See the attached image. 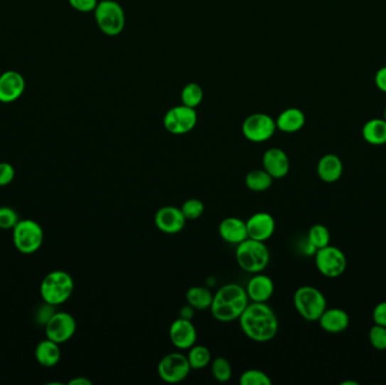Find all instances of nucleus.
<instances>
[{
    "label": "nucleus",
    "mask_w": 386,
    "mask_h": 385,
    "mask_svg": "<svg viewBox=\"0 0 386 385\" xmlns=\"http://www.w3.org/2000/svg\"><path fill=\"white\" fill-rule=\"evenodd\" d=\"M239 320L243 334L255 342H270L279 330L276 313L267 303L247 304Z\"/></svg>",
    "instance_id": "f257e3e1"
},
{
    "label": "nucleus",
    "mask_w": 386,
    "mask_h": 385,
    "mask_svg": "<svg viewBox=\"0 0 386 385\" xmlns=\"http://www.w3.org/2000/svg\"><path fill=\"white\" fill-rule=\"evenodd\" d=\"M249 304L247 290L241 285H224L217 290L211 303V315L220 322H232L240 319Z\"/></svg>",
    "instance_id": "f03ea898"
},
{
    "label": "nucleus",
    "mask_w": 386,
    "mask_h": 385,
    "mask_svg": "<svg viewBox=\"0 0 386 385\" xmlns=\"http://www.w3.org/2000/svg\"><path fill=\"white\" fill-rule=\"evenodd\" d=\"M75 283L73 277L63 270L48 273L40 285V295L44 303L51 306L61 305L72 297Z\"/></svg>",
    "instance_id": "7ed1b4c3"
},
{
    "label": "nucleus",
    "mask_w": 386,
    "mask_h": 385,
    "mask_svg": "<svg viewBox=\"0 0 386 385\" xmlns=\"http://www.w3.org/2000/svg\"><path fill=\"white\" fill-rule=\"evenodd\" d=\"M235 258L242 270L249 273H259L268 267L270 252L266 242L247 238L237 244Z\"/></svg>",
    "instance_id": "20e7f679"
},
{
    "label": "nucleus",
    "mask_w": 386,
    "mask_h": 385,
    "mask_svg": "<svg viewBox=\"0 0 386 385\" xmlns=\"http://www.w3.org/2000/svg\"><path fill=\"white\" fill-rule=\"evenodd\" d=\"M96 24L105 36H117L124 31L126 15L120 4L114 0L99 1L94 11Z\"/></svg>",
    "instance_id": "39448f33"
},
{
    "label": "nucleus",
    "mask_w": 386,
    "mask_h": 385,
    "mask_svg": "<svg viewBox=\"0 0 386 385\" xmlns=\"http://www.w3.org/2000/svg\"><path fill=\"white\" fill-rule=\"evenodd\" d=\"M43 241V228L33 219H19L13 228V243L21 253H36L41 248Z\"/></svg>",
    "instance_id": "423d86ee"
},
{
    "label": "nucleus",
    "mask_w": 386,
    "mask_h": 385,
    "mask_svg": "<svg viewBox=\"0 0 386 385\" xmlns=\"http://www.w3.org/2000/svg\"><path fill=\"white\" fill-rule=\"evenodd\" d=\"M294 305L303 319L318 321L326 310V298L323 292L313 286H301L294 295Z\"/></svg>",
    "instance_id": "0eeeda50"
},
{
    "label": "nucleus",
    "mask_w": 386,
    "mask_h": 385,
    "mask_svg": "<svg viewBox=\"0 0 386 385\" xmlns=\"http://www.w3.org/2000/svg\"><path fill=\"white\" fill-rule=\"evenodd\" d=\"M315 265L326 278H338L347 268V258L343 250L329 244L315 252Z\"/></svg>",
    "instance_id": "6e6552de"
},
{
    "label": "nucleus",
    "mask_w": 386,
    "mask_h": 385,
    "mask_svg": "<svg viewBox=\"0 0 386 385\" xmlns=\"http://www.w3.org/2000/svg\"><path fill=\"white\" fill-rule=\"evenodd\" d=\"M276 130V120L266 113H253L242 125L243 136L250 142L257 144L272 139Z\"/></svg>",
    "instance_id": "1a4fd4ad"
},
{
    "label": "nucleus",
    "mask_w": 386,
    "mask_h": 385,
    "mask_svg": "<svg viewBox=\"0 0 386 385\" xmlns=\"http://www.w3.org/2000/svg\"><path fill=\"white\" fill-rule=\"evenodd\" d=\"M198 115L195 109L186 107L183 104L172 107L167 111L163 119V125L167 132L172 135L189 134L197 126Z\"/></svg>",
    "instance_id": "9d476101"
},
{
    "label": "nucleus",
    "mask_w": 386,
    "mask_h": 385,
    "mask_svg": "<svg viewBox=\"0 0 386 385\" xmlns=\"http://www.w3.org/2000/svg\"><path fill=\"white\" fill-rule=\"evenodd\" d=\"M157 371L166 383H180L186 380L191 371L188 357L181 352H171L159 361Z\"/></svg>",
    "instance_id": "9b49d317"
},
{
    "label": "nucleus",
    "mask_w": 386,
    "mask_h": 385,
    "mask_svg": "<svg viewBox=\"0 0 386 385\" xmlns=\"http://www.w3.org/2000/svg\"><path fill=\"white\" fill-rule=\"evenodd\" d=\"M45 337L57 344H66L76 334L77 323L68 312L53 313L44 325Z\"/></svg>",
    "instance_id": "f8f14e48"
},
{
    "label": "nucleus",
    "mask_w": 386,
    "mask_h": 385,
    "mask_svg": "<svg viewBox=\"0 0 386 385\" xmlns=\"http://www.w3.org/2000/svg\"><path fill=\"white\" fill-rule=\"evenodd\" d=\"M26 82L16 70L4 71L0 75V103H14L24 94Z\"/></svg>",
    "instance_id": "ddd939ff"
},
{
    "label": "nucleus",
    "mask_w": 386,
    "mask_h": 385,
    "mask_svg": "<svg viewBox=\"0 0 386 385\" xmlns=\"http://www.w3.org/2000/svg\"><path fill=\"white\" fill-rule=\"evenodd\" d=\"M154 221L161 232L165 234H178L182 232L186 224V218L180 208L164 206L155 213Z\"/></svg>",
    "instance_id": "4468645a"
},
{
    "label": "nucleus",
    "mask_w": 386,
    "mask_h": 385,
    "mask_svg": "<svg viewBox=\"0 0 386 385\" xmlns=\"http://www.w3.org/2000/svg\"><path fill=\"white\" fill-rule=\"evenodd\" d=\"M170 339L174 347L190 349L197 342V329L191 320L178 317L171 325Z\"/></svg>",
    "instance_id": "2eb2a0df"
},
{
    "label": "nucleus",
    "mask_w": 386,
    "mask_h": 385,
    "mask_svg": "<svg viewBox=\"0 0 386 385\" xmlns=\"http://www.w3.org/2000/svg\"><path fill=\"white\" fill-rule=\"evenodd\" d=\"M247 236L253 240L266 242L276 231L274 216L266 211L253 213L247 221Z\"/></svg>",
    "instance_id": "dca6fc26"
},
{
    "label": "nucleus",
    "mask_w": 386,
    "mask_h": 385,
    "mask_svg": "<svg viewBox=\"0 0 386 385\" xmlns=\"http://www.w3.org/2000/svg\"><path fill=\"white\" fill-rule=\"evenodd\" d=\"M263 169L274 179L285 178L291 169V162L282 148H269L262 157Z\"/></svg>",
    "instance_id": "f3484780"
},
{
    "label": "nucleus",
    "mask_w": 386,
    "mask_h": 385,
    "mask_svg": "<svg viewBox=\"0 0 386 385\" xmlns=\"http://www.w3.org/2000/svg\"><path fill=\"white\" fill-rule=\"evenodd\" d=\"M321 329L328 334H343V331L348 329L350 325V317L348 313L343 309H328L322 313L320 319L318 320Z\"/></svg>",
    "instance_id": "a211bd4d"
},
{
    "label": "nucleus",
    "mask_w": 386,
    "mask_h": 385,
    "mask_svg": "<svg viewBox=\"0 0 386 385\" xmlns=\"http://www.w3.org/2000/svg\"><path fill=\"white\" fill-rule=\"evenodd\" d=\"M247 290L249 300L257 303H267L274 292V284L270 277L263 273H254L247 283Z\"/></svg>",
    "instance_id": "6ab92c4d"
},
{
    "label": "nucleus",
    "mask_w": 386,
    "mask_h": 385,
    "mask_svg": "<svg viewBox=\"0 0 386 385\" xmlns=\"http://www.w3.org/2000/svg\"><path fill=\"white\" fill-rule=\"evenodd\" d=\"M218 232H220V238L225 242L235 244V246L249 238L247 236V221H242L237 217H227V218L223 219L220 227H218Z\"/></svg>",
    "instance_id": "aec40b11"
},
{
    "label": "nucleus",
    "mask_w": 386,
    "mask_h": 385,
    "mask_svg": "<svg viewBox=\"0 0 386 385\" xmlns=\"http://www.w3.org/2000/svg\"><path fill=\"white\" fill-rule=\"evenodd\" d=\"M316 172L318 178L326 184H334L343 176V159L336 154H326L318 161Z\"/></svg>",
    "instance_id": "412c9836"
},
{
    "label": "nucleus",
    "mask_w": 386,
    "mask_h": 385,
    "mask_svg": "<svg viewBox=\"0 0 386 385\" xmlns=\"http://www.w3.org/2000/svg\"><path fill=\"white\" fill-rule=\"evenodd\" d=\"M306 117L304 112L297 107L284 110L276 119L277 129L286 134H294L305 126Z\"/></svg>",
    "instance_id": "4be33fe9"
},
{
    "label": "nucleus",
    "mask_w": 386,
    "mask_h": 385,
    "mask_svg": "<svg viewBox=\"0 0 386 385\" xmlns=\"http://www.w3.org/2000/svg\"><path fill=\"white\" fill-rule=\"evenodd\" d=\"M59 346L60 344L48 338L38 342L34 352L36 362L41 366L48 367V369L55 367L61 359V350Z\"/></svg>",
    "instance_id": "5701e85b"
},
{
    "label": "nucleus",
    "mask_w": 386,
    "mask_h": 385,
    "mask_svg": "<svg viewBox=\"0 0 386 385\" xmlns=\"http://www.w3.org/2000/svg\"><path fill=\"white\" fill-rule=\"evenodd\" d=\"M363 138L365 142L372 146H383L386 144V121L385 119L374 117L365 123L362 129Z\"/></svg>",
    "instance_id": "b1692460"
},
{
    "label": "nucleus",
    "mask_w": 386,
    "mask_h": 385,
    "mask_svg": "<svg viewBox=\"0 0 386 385\" xmlns=\"http://www.w3.org/2000/svg\"><path fill=\"white\" fill-rule=\"evenodd\" d=\"M274 178L264 169H252L245 176V186L254 192L267 191L272 188Z\"/></svg>",
    "instance_id": "393cba45"
},
{
    "label": "nucleus",
    "mask_w": 386,
    "mask_h": 385,
    "mask_svg": "<svg viewBox=\"0 0 386 385\" xmlns=\"http://www.w3.org/2000/svg\"><path fill=\"white\" fill-rule=\"evenodd\" d=\"M186 301L195 310L210 309L214 300V294H211L208 288L203 286H193L186 292Z\"/></svg>",
    "instance_id": "a878e982"
},
{
    "label": "nucleus",
    "mask_w": 386,
    "mask_h": 385,
    "mask_svg": "<svg viewBox=\"0 0 386 385\" xmlns=\"http://www.w3.org/2000/svg\"><path fill=\"white\" fill-rule=\"evenodd\" d=\"M186 357H188L191 369H195V371L205 369L211 363L210 350L203 344L192 346Z\"/></svg>",
    "instance_id": "bb28decb"
},
{
    "label": "nucleus",
    "mask_w": 386,
    "mask_h": 385,
    "mask_svg": "<svg viewBox=\"0 0 386 385\" xmlns=\"http://www.w3.org/2000/svg\"><path fill=\"white\" fill-rule=\"evenodd\" d=\"M330 240H331V235L329 230L328 227L322 224L313 225L307 234V243L312 246L315 252L329 246Z\"/></svg>",
    "instance_id": "cd10ccee"
},
{
    "label": "nucleus",
    "mask_w": 386,
    "mask_h": 385,
    "mask_svg": "<svg viewBox=\"0 0 386 385\" xmlns=\"http://www.w3.org/2000/svg\"><path fill=\"white\" fill-rule=\"evenodd\" d=\"M203 100V90L197 83H189L181 92V102L186 107L195 109Z\"/></svg>",
    "instance_id": "c85d7f7f"
},
{
    "label": "nucleus",
    "mask_w": 386,
    "mask_h": 385,
    "mask_svg": "<svg viewBox=\"0 0 386 385\" xmlns=\"http://www.w3.org/2000/svg\"><path fill=\"white\" fill-rule=\"evenodd\" d=\"M211 373L215 380L220 383H226L232 379L233 369L227 358L217 357L211 363Z\"/></svg>",
    "instance_id": "c756f323"
},
{
    "label": "nucleus",
    "mask_w": 386,
    "mask_h": 385,
    "mask_svg": "<svg viewBox=\"0 0 386 385\" xmlns=\"http://www.w3.org/2000/svg\"><path fill=\"white\" fill-rule=\"evenodd\" d=\"M182 213H183L184 217H186V221H195V219L200 218L203 216V213H205V205L201 200L195 199V198H192V199L186 200V201L182 204L181 208Z\"/></svg>",
    "instance_id": "7c9ffc66"
},
{
    "label": "nucleus",
    "mask_w": 386,
    "mask_h": 385,
    "mask_svg": "<svg viewBox=\"0 0 386 385\" xmlns=\"http://www.w3.org/2000/svg\"><path fill=\"white\" fill-rule=\"evenodd\" d=\"M242 385H272L268 374L259 369H247L240 377Z\"/></svg>",
    "instance_id": "2f4dec72"
},
{
    "label": "nucleus",
    "mask_w": 386,
    "mask_h": 385,
    "mask_svg": "<svg viewBox=\"0 0 386 385\" xmlns=\"http://www.w3.org/2000/svg\"><path fill=\"white\" fill-rule=\"evenodd\" d=\"M18 221V213L15 209L7 206L0 207V230H13Z\"/></svg>",
    "instance_id": "473e14b6"
},
{
    "label": "nucleus",
    "mask_w": 386,
    "mask_h": 385,
    "mask_svg": "<svg viewBox=\"0 0 386 385\" xmlns=\"http://www.w3.org/2000/svg\"><path fill=\"white\" fill-rule=\"evenodd\" d=\"M370 344L372 348L380 352L386 350V328L382 325H374L370 328V334H368Z\"/></svg>",
    "instance_id": "72a5a7b5"
},
{
    "label": "nucleus",
    "mask_w": 386,
    "mask_h": 385,
    "mask_svg": "<svg viewBox=\"0 0 386 385\" xmlns=\"http://www.w3.org/2000/svg\"><path fill=\"white\" fill-rule=\"evenodd\" d=\"M15 179V169L7 162L0 163V188L9 186Z\"/></svg>",
    "instance_id": "f704fd0d"
},
{
    "label": "nucleus",
    "mask_w": 386,
    "mask_h": 385,
    "mask_svg": "<svg viewBox=\"0 0 386 385\" xmlns=\"http://www.w3.org/2000/svg\"><path fill=\"white\" fill-rule=\"evenodd\" d=\"M69 5L80 13H92L99 4L97 0H68Z\"/></svg>",
    "instance_id": "c9c22d12"
},
{
    "label": "nucleus",
    "mask_w": 386,
    "mask_h": 385,
    "mask_svg": "<svg viewBox=\"0 0 386 385\" xmlns=\"http://www.w3.org/2000/svg\"><path fill=\"white\" fill-rule=\"evenodd\" d=\"M372 320L375 325H382L386 328V301L381 302L375 306L372 311Z\"/></svg>",
    "instance_id": "e433bc0d"
},
{
    "label": "nucleus",
    "mask_w": 386,
    "mask_h": 385,
    "mask_svg": "<svg viewBox=\"0 0 386 385\" xmlns=\"http://www.w3.org/2000/svg\"><path fill=\"white\" fill-rule=\"evenodd\" d=\"M374 82H375L376 88L378 90L383 92V93H386V66L382 67V68L376 71Z\"/></svg>",
    "instance_id": "4c0bfd02"
},
{
    "label": "nucleus",
    "mask_w": 386,
    "mask_h": 385,
    "mask_svg": "<svg viewBox=\"0 0 386 385\" xmlns=\"http://www.w3.org/2000/svg\"><path fill=\"white\" fill-rule=\"evenodd\" d=\"M180 317H183V319L191 320L195 315V309L192 307L191 305H186L184 307H182L181 312H180Z\"/></svg>",
    "instance_id": "58836bf2"
},
{
    "label": "nucleus",
    "mask_w": 386,
    "mask_h": 385,
    "mask_svg": "<svg viewBox=\"0 0 386 385\" xmlns=\"http://www.w3.org/2000/svg\"><path fill=\"white\" fill-rule=\"evenodd\" d=\"M69 385H92V381L87 377L80 376L75 377L73 380L69 381Z\"/></svg>",
    "instance_id": "ea45409f"
},
{
    "label": "nucleus",
    "mask_w": 386,
    "mask_h": 385,
    "mask_svg": "<svg viewBox=\"0 0 386 385\" xmlns=\"http://www.w3.org/2000/svg\"><path fill=\"white\" fill-rule=\"evenodd\" d=\"M349 384L358 385V383L353 382V381H351V382H343V383H341V385H349Z\"/></svg>",
    "instance_id": "a19ab883"
},
{
    "label": "nucleus",
    "mask_w": 386,
    "mask_h": 385,
    "mask_svg": "<svg viewBox=\"0 0 386 385\" xmlns=\"http://www.w3.org/2000/svg\"><path fill=\"white\" fill-rule=\"evenodd\" d=\"M384 119H385V121H386V107H385V109H384Z\"/></svg>",
    "instance_id": "79ce46f5"
}]
</instances>
